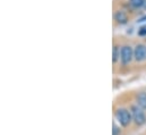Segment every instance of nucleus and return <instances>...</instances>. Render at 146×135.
Masks as SVG:
<instances>
[{"instance_id":"8","label":"nucleus","mask_w":146,"mask_h":135,"mask_svg":"<svg viewBox=\"0 0 146 135\" xmlns=\"http://www.w3.org/2000/svg\"><path fill=\"white\" fill-rule=\"evenodd\" d=\"M129 1H130V3H131L134 7H136V8H139V7L144 6V0H129Z\"/></svg>"},{"instance_id":"10","label":"nucleus","mask_w":146,"mask_h":135,"mask_svg":"<svg viewBox=\"0 0 146 135\" xmlns=\"http://www.w3.org/2000/svg\"><path fill=\"white\" fill-rule=\"evenodd\" d=\"M138 34H139V35H146V25L139 29V31H138Z\"/></svg>"},{"instance_id":"5","label":"nucleus","mask_w":146,"mask_h":135,"mask_svg":"<svg viewBox=\"0 0 146 135\" xmlns=\"http://www.w3.org/2000/svg\"><path fill=\"white\" fill-rule=\"evenodd\" d=\"M114 18H115V21H117L119 24H126L127 21H128L127 14H126L125 11H122V10H118V11L115 13V15H114Z\"/></svg>"},{"instance_id":"12","label":"nucleus","mask_w":146,"mask_h":135,"mask_svg":"<svg viewBox=\"0 0 146 135\" xmlns=\"http://www.w3.org/2000/svg\"><path fill=\"white\" fill-rule=\"evenodd\" d=\"M143 7H144V8L146 9V0H144V6H143Z\"/></svg>"},{"instance_id":"11","label":"nucleus","mask_w":146,"mask_h":135,"mask_svg":"<svg viewBox=\"0 0 146 135\" xmlns=\"http://www.w3.org/2000/svg\"><path fill=\"white\" fill-rule=\"evenodd\" d=\"M146 21V16H144V17H142L141 19H138V22H145Z\"/></svg>"},{"instance_id":"6","label":"nucleus","mask_w":146,"mask_h":135,"mask_svg":"<svg viewBox=\"0 0 146 135\" xmlns=\"http://www.w3.org/2000/svg\"><path fill=\"white\" fill-rule=\"evenodd\" d=\"M137 104L139 108L146 109V92H142L137 97Z\"/></svg>"},{"instance_id":"9","label":"nucleus","mask_w":146,"mask_h":135,"mask_svg":"<svg viewBox=\"0 0 146 135\" xmlns=\"http://www.w3.org/2000/svg\"><path fill=\"white\" fill-rule=\"evenodd\" d=\"M120 134V130L118 128V126L115 124H113V130H112V135H119Z\"/></svg>"},{"instance_id":"4","label":"nucleus","mask_w":146,"mask_h":135,"mask_svg":"<svg viewBox=\"0 0 146 135\" xmlns=\"http://www.w3.org/2000/svg\"><path fill=\"white\" fill-rule=\"evenodd\" d=\"M134 57L137 61H143L146 59V45L137 44L134 50Z\"/></svg>"},{"instance_id":"7","label":"nucleus","mask_w":146,"mask_h":135,"mask_svg":"<svg viewBox=\"0 0 146 135\" xmlns=\"http://www.w3.org/2000/svg\"><path fill=\"white\" fill-rule=\"evenodd\" d=\"M120 52H121V51L119 50V47L114 45V47H113V52H112V60H113V63H115V61L119 59Z\"/></svg>"},{"instance_id":"3","label":"nucleus","mask_w":146,"mask_h":135,"mask_svg":"<svg viewBox=\"0 0 146 135\" xmlns=\"http://www.w3.org/2000/svg\"><path fill=\"white\" fill-rule=\"evenodd\" d=\"M134 57V51L133 49L129 47V45H125L121 48V52H120V58H121V61L122 64H129L131 61Z\"/></svg>"},{"instance_id":"1","label":"nucleus","mask_w":146,"mask_h":135,"mask_svg":"<svg viewBox=\"0 0 146 135\" xmlns=\"http://www.w3.org/2000/svg\"><path fill=\"white\" fill-rule=\"evenodd\" d=\"M115 118L122 126H128L131 122V115L127 109H118L115 111Z\"/></svg>"},{"instance_id":"2","label":"nucleus","mask_w":146,"mask_h":135,"mask_svg":"<svg viewBox=\"0 0 146 135\" xmlns=\"http://www.w3.org/2000/svg\"><path fill=\"white\" fill-rule=\"evenodd\" d=\"M131 115H133V118H134V120H135V123H136L137 125H143V124H145L146 117H145V115H144V112L142 111V108L136 107V106L131 107Z\"/></svg>"}]
</instances>
